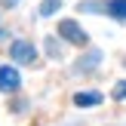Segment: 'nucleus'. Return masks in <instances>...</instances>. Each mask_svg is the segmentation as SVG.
Here are the masks:
<instances>
[{"label": "nucleus", "mask_w": 126, "mask_h": 126, "mask_svg": "<svg viewBox=\"0 0 126 126\" xmlns=\"http://www.w3.org/2000/svg\"><path fill=\"white\" fill-rule=\"evenodd\" d=\"M80 9L83 12H105V16L117 18V22H126V0H105V3L89 0V3H83Z\"/></svg>", "instance_id": "nucleus-1"}, {"label": "nucleus", "mask_w": 126, "mask_h": 126, "mask_svg": "<svg viewBox=\"0 0 126 126\" xmlns=\"http://www.w3.org/2000/svg\"><path fill=\"white\" fill-rule=\"evenodd\" d=\"M0 3H3V6H16L18 0H0Z\"/></svg>", "instance_id": "nucleus-8"}, {"label": "nucleus", "mask_w": 126, "mask_h": 126, "mask_svg": "<svg viewBox=\"0 0 126 126\" xmlns=\"http://www.w3.org/2000/svg\"><path fill=\"white\" fill-rule=\"evenodd\" d=\"M59 6H62V0H43L40 3V16H52Z\"/></svg>", "instance_id": "nucleus-6"}, {"label": "nucleus", "mask_w": 126, "mask_h": 126, "mask_svg": "<svg viewBox=\"0 0 126 126\" xmlns=\"http://www.w3.org/2000/svg\"><path fill=\"white\" fill-rule=\"evenodd\" d=\"M77 108H92V105H102V92H77L74 95Z\"/></svg>", "instance_id": "nucleus-5"}, {"label": "nucleus", "mask_w": 126, "mask_h": 126, "mask_svg": "<svg viewBox=\"0 0 126 126\" xmlns=\"http://www.w3.org/2000/svg\"><path fill=\"white\" fill-rule=\"evenodd\" d=\"M114 98H117V102H123V98H126V80H120V83L114 86Z\"/></svg>", "instance_id": "nucleus-7"}, {"label": "nucleus", "mask_w": 126, "mask_h": 126, "mask_svg": "<svg viewBox=\"0 0 126 126\" xmlns=\"http://www.w3.org/2000/svg\"><path fill=\"white\" fill-rule=\"evenodd\" d=\"M3 34H6V31H3V25H0V40H3Z\"/></svg>", "instance_id": "nucleus-9"}, {"label": "nucleus", "mask_w": 126, "mask_h": 126, "mask_svg": "<svg viewBox=\"0 0 126 126\" xmlns=\"http://www.w3.org/2000/svg\"><path fill=\"white\" fill-rule=\"evenodd\" d=\"M22 86V74L16 71V65H0V92H16Z\"/></svg>", "instance_id": "nucleus-4"}, {"label": "nucleus", "mask_w": 126, "mask_h": 126, "mask_svg": "<svg viewBox=\"0 0 126 126\" xmlns=\"http://www.w3.org/2000/svg\"><path fill=\"white\" fill-rule=\"evenodd\" d=\"M59 37H62V40H68V43H74V46H86V43H89L86 31L80 28L74 18H62V22H59Z\"/></svg>", "instance_id": "nucleus-2"}, {"label": "nucleus", "mask_w": 126, "mask_h": 126, "mask_svg": "<svg viewBox=\"0 0 126 126\" xmlns=\"http://www.w3.org/2000/svg\"><path fill=\"white\" fill-rule=\"evenodd\" d=\"M9 55L18 62V65H34L37 49H34V43H28V40H12L9 43Z\"/></svg>", "instance_id": "nucleus-3"}]
</instances>
